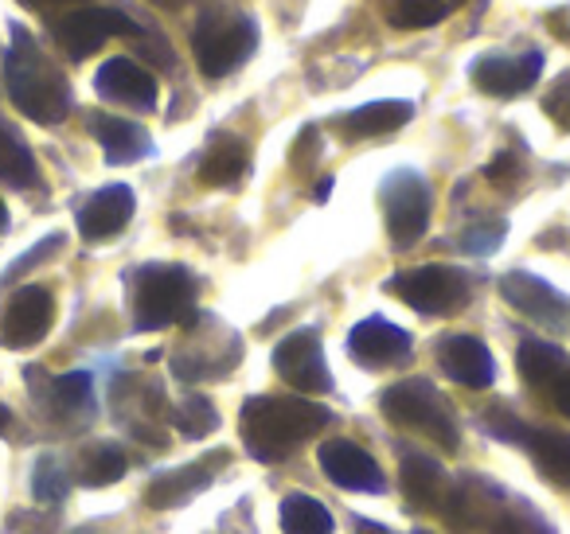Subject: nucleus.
Segmentation results:
<instances>
[{
	"instance_id": "nucleus-1",
	"label": "nucleus",
	"mask_w": 570,
	"mask_h": 534,
	"mask_svg": "<svg viewBox=\"0 0 570 534\" xmlns=\"http://www.w3.org/2000/svg\"><path fill=\"white\" fill-rule=\"evenodd\" d=\"M328 425V409L297 394H262L243 406V441L254 461H282Z\"/></svg>"
},
{
	"instance_id": "nucleus-2",
	"label": "nucleus",
	"mask_w": 570,
	"mask_h": 534,
	"mask_svg": "<svg viewBox=\"0 0 570 534\" xmlns=\"http://www.w3.org/2000/svg\"><path fill=\"white\" fill-rule=\"evenodd\" d=\"M4 82L20 113H28L40 126H59L71 113V87L63 71L36 48L24 28H12V43L4 51Z\"/></svg>"
},
{
	"instance_id": "nucleus-3",
	"label": "nucleus",
	"mask_w": 570,
	"mask_h": 534,
	"mask_svg": "<svg viewBox=\"0 0 570 534\" xmlns=\"http://www.w3.org/2000/svg\"><path fill=\"white\" fill-rule=\"evenodd\" d=\"M196 313V277L184 266H145L134 277V328L160 332L191 320Z\"/></svg>"
},
{
	"instance_id": "nucleus-4",
	"label": "nucleus",
	"mask_w": 570,
	"mask_h": 534,
	"mask_svg": "<svg viewBox=\"0 0 570 534\" xmlns=\"http://www.w3.org/2000/svg\"><path fill=\"white\" fill-rule=\"evenodd\" d=\"M383 414L403 429L422 433V437L438 441L445 448H458V422H453L450 402L426 378H406V383L391 386L383 394Z\"/></svg>"
},
{
	"instance_id": "nucleus-5",
	"label": "nucleus",
	"mask_w": 570,
	"mask_h": 534,
	"mask_svg": "<svg viewBox=\"0 0 570 534\" xmlns=\"http://www.w3.org/2000/svg\"><path fill=\"white\" fill-rule=\"evenodd\" d=\"M258 48V24L250 17H230V12H207L191 32V51L207 79L238 71Z\"/></svg>"
},
{
	"instance_id": "nucleus-6",
	"label": "nucleus",
	"mask_w": 570,
	"mask_h": 534,
	"mask_svg": "<svg viewBox=\"0 0 570 534\" xmlns=\"http://www.w3.org/2000/svg\"><path fill=\"white\" fill-rule=\"evenodd\" d=\"M403 305L422 316H450L469 300V277L453 266H419L403 269L387 285Z\"/></svg>"
},
{
	"instance_id": "nucleus-7",
	"label": "nucleus",
	"mask_w": 570,
	"mask_h": 534,
	"mask_svg": "<svg viewBox=\"0 0 570 534\" xmlns=\"http://www.w3.org/2000/svg\"><path fill=\"white\" fill-rule=\"evenodd\" d=\"M430 211H434V196L419 172L399 168L383 180V215H387V235L399 250H406L426 235Z\"/></svg>"
},
{
	"instance_id": "nucleus-8",
	"label": "nucleus",
	"mask_w": 570,
	"mask_h": 534,
	"mask_svg": "<svg viewBox=\"0 0 570 534\" xmlns=\"http://www.w3.org/2000/svg\"><path fill=\"white\" fill-rule=\"evenodd\" d=\"M515 367H520L523 383L535 394H543L559 414L570 417V355L559 344L547 339H523L515 352Z\"/></svg>"
},
{
	"instance_id": "nucleus-9",
	"label": "nucleus",
	"mask_w": 570,
	"mask_h": 534,
	"mask_svg": "<svg viewBox=\"0 0 570 534\" xmlns=\"http://www.w3.org/2000/svg\"><path fill=\"white\" fill-rule=\"evenodd\" d=\"M274 370L302 394L333 390V375H328L325 352H321V339L313 328L289 332V336L274 347Z\"/></svg>"
},
{
	"instance_id": "nucleus-10",
	"label": "nucleus",
	"mask_w": 570,
	"mask_h": 534,
	"mask_svg": "<svg viewBox=\"0 0 570 534\" xmlns=\"http://www.w3.org/2000/svg\"><path fill=\"white\" fill-rule=\"evenodd\" d=\"M114 36H137V24L118 9H82L56 24V40L71 59H87Z\"/></svg>"
},
{
	"instance_id": "nucleus-11",
	"label": "nucleus",
	"mask_w": 570,
	"mask_h": 534,
	"mask_svg": "<svg viewBox=\"0 0 570 534\" xmlns=\"http://www.w3.org/2000/svg\"><path fill=\"white\" fill-rule=\"evenodd\" d=\"M56 320V300L43 285H24L17 297L9 300L4 316H0V344L4 347H36L51 332Z\"/></svg>"
},
{
	"instance_id": "nucleus-12",
	"label": "nucleus",
	"mask_w": 570,
	"mask_h": 534,
	"mask_svg": "<svg viewBox=\"0 0 570 534\" xmlns=\"http://www.w3.org/2000/svg\"><path fill=\"white\" fill-rule=\"evenodd\" d=\"M500 293H504L508 305H512L515 313L528 316V320L559 328V324H567V316H570V297H562L551 281L528 274V269H512V274H504Z\"/></svg>"
},
{
	"instance_id": "nucleus-13",
	"label": "nucleus",
	"mask_w": 570,
	"mask_h": 534,
	"mask_svg": "<svg viewBox=\"0 0 570 534\" xmlns=\"http://www.w3.org/2000/svg\"><path fill=\"white\" fill-rule=\"evenodd\" d=\"M348 352L364 367H399L411 359V336L383 316H367L348 332Z\"/></svg>"
},
{
	"instance_id": "nucleus-14",
	"label": "nucleus",
	"mask_w": 570,
	"mask_h": 534,
	"mask_svg": "<svg viewBox=\"0 0 570 534\" xmlns=\"http://www.w3.org/2000/svg\"><path fill=\"white\" fill-rule=\"evenodd\" d=\"M317 461H321V468H325V476L333 479L336 487H344V492H383V487H387L380 464L360 445H352V441H325Z\"/></svg>"
},
{
	"instance_id": "nucleus-15",
	"label": "nucleus",
	"mask_w": 570,
	"mask_h": 534,
	"mask_svg": "<svg viewBox=\"0 0 570 534\" xmlns=\"http://www.w3.org/2000/svg\"><path fill=\"white\" fill-rule=\"evenodd\" d=\"M543 71V51L528 56H484L473 63V87L492 98H515Z\"/></svg>"
},
{
	"instance_id": "nucleus-16",
	"label": "nucleus",
	"mask_w": 570,
	"mask_h": 534,
	"mask_svg": "<svg viewBox=\"0 0 570 534\" xmlns=\"http://www.w3.org/2000/svg\"><path fill=\"white\" fill-rule=\"evenodd\" d=\"M95 90L106 102L129 106V110H153L157 106V79L134 59H106L95 75Z\"/></svg>"
},
{
	"instance_id": "nucleus-17",
	"label": "nucleus",
	"mask_w": 570,
	"mask_h": 534,
	"mask_svg": "<svg viewBox=\"0 0 570 534\" xmlns=\"http://www.w3.org/2000/svg\"><path fill=\"white\" fill-rule=\"evenodd\" d=\"M134 207L137 199L126 184H110V188L95 191L79 211V235L87 243H102V238L121 235L129 227V219H134Z\"/></svg>"
},
{
	"instance_id": "nucleus-18",
	"label": "nucleus",
	"mask_w": 570,
	"mask_h": 534,
	"mask_svg": "<svg viewBox=\"0 0 570 534\" xmlns=\"http://www.w3.org/2000/svg\"><path fill=\"white\" fill-rule=\"evenodd\" d=\"M438 363L453 383L469 386V390H484L497 378V363L492 352L476 336H450L438 344Z\"/></svg>"
},
{
	"instance_id": "nucleus-19",
	"label": "nucleus",
	"mask_w": 570,
	"mask_h": 534,
	"mask_svg": "<svg viewBox=\"0 0 570 534\" xmlns=\"http://www.w3.org/2000/svg\"><path fill=\"white\" fill-rule=\"evenodd\" d=\"M95 137L102 145L106 160L110 165H134V160H145L153 152V141L137 121H126V118H95Z\"/></svg>"
},
{
	"instance_id": "nucleus-20",
	"label": "nucleus",
	"mask_w": 570,
	"mask_h": 534,
	"mask_svg": "<svg viewBox=\"0 0 570 534\" xmlns=\"http://www.w3.org/2000/svg\"><path fill=\"white\" fill-rule=\"evenodd\" d=\"M414 118V106L403 102V98H383V102H367L360 110L344 113L341 129L344 137H383L403 129L406 121Z\"/></svg>"
},
{
	"instance_id": "nucleus-21",
	"label": "nucleus",
	"mask_w": 570,
	"mask_h": 534,
	"mask_svg": "<svg viewBox=\"0 0 570 534\" xmlns=\"http://www.w3.org/2000/svg\"><path fill=\"white\" fill-rule=\"evenodd\" d=\"M523 448L531 453L535 468L543 472L551 484L570 487V437L559 429H528L520 441Z\"/></svg>"
},
{
	"instance_id": "nucleus-22",
	"label": "nucleus",
	"mask_w": 570,
	"mask_h": 534,
	"mask_svg": "<svg viewBox=\"0 0 570 534\" xmlns=\"http://www.w3.org/2000/svg\"><path fill=\"white\" fill-rule=\"evenodd\" d=\"M246 172V145L238 137H215V145L207 149V157L199 160V184L207 188H227L238 184Z\"/></svg>"
},
{
	"instance_id": "nucleus-23",
	"label": "nucleus",
	"mask_w": 570,
	"mask_h": 534,
	"mask_svg": "<svg viewBox=\"0 0 570 534\" xmlns=\"http://www.w3.org/2000/svg\"><path fill=\"white\" fill-rule=\"evenodd\" d=\"M277 518H282V531L285 534H333V511L325 507L321 500H313V495H285L282 500V511H277Z\"/></svg>"
},
{
	"instance_id": "nucleus-24",
	"label": "nucleus",
	"mask_w": 570,
	"mask_h": 534,
	"mask_svg": "<svg viewBox=\"0 0 570 534\" xmlns=\"http://www.w3.org/2000/svg\"><path fill=\"white\" fill-rule=\"evenodd\" d=\"M212 484V476H207V468H180V472H168V476H160L157 484L149 487V507L165 511V507H180L184 500H191L196 492H204V487Z\"/></svg>"
},
{
	"instance_id": "nucleus-25",
	"label": "nucleus",
	"mask_w": 570,
	"mask_h": 534,
	"mask_svg": "<svg viewBox=\"0 0 570 534\" xmlns=\"http://www.w3.org/2000/svg\"><path fill=\"white\" fill-rule=\"evenodd\" d=\"M403 487H406V500L411 503H438V495H442L445 479H442V468H438L430 456H403Z\"/></svg>"
},
{
	"instance_id": "nucleus-26",
	"label": "nucleus",
	"mask_w": 570,
	"mask_h": 534,
	"mask_svg": "<svg viewBox=\"0 0 570 534\" xmlns=\"http://www.w3.org/2000/svg\"><path fill=\"white\" fill-rule=\"evenodd\" d=\"M0 180L12 184V188H32L36 184L32 152H28V145H20V137L4 126H0Z\"/></svg>"
},
{
	"instance_id": "nucleus-27",
	"label": "nucleus",
	"mask_w": 570,
	"mask_h": 534,
	"mask_svg": "<svg viewBox=\"0 0 570 534\" xmlns=\"http://www.w3.org/2000/svg\"><path fill=\"white\" fill-rule=\"evenodd\" d=\"M450 12V0H391V24L395 28H430Z\"/></svg>"
},
{
	"instance_id": "nucleus-28",
	"label": "nucleus",
	"mask_w": 570,
	"mask_h": 534,
	"mask_svg": "<svg viewBox=\"0 0 570 534\" xmlns=\"http://www.w3.org/2000/svg\"><path fill=\"white\" fill-rule=\"evenodd\" d=\"M484 518H489L492 534H547V526L539 523L523 503H512V500L497 503V511L484 515Z\"/></svg>"
},
{
	"instance_id": "nucleus-29",
	"label": "nucleus",
	"mask_w": 570,
	"mask_h": 534,
	"mask_svg": "<svg viewBox=\"0 0 570 534\" xmlns=\"http://www.w3.org/2000/svg\"><path fill=\"white\" fill-rule=\"evenodd\" d=\"M121 476H126V453H121V448H114V445L95 448V453H90V461H87V468H82V479H87L90 487H106V484H114V479H121Z\"/></svg>"
},
{
	"instance_id": "nucleus-30",
	"label": "nucleus",
	"mask_w": 570,
	"mask_h": 534,
	"mask_svg": "<svg viewBox=\"0 0 570 534\" xmlns=\"http://www.w3.org/2000/svg\"><path fill=\"white\" fill-rule=\"evenodd\" d=\"M176 429L184 433V437H207V433L219 429V414H215V406L207 398H188L180 406V414H176Z\"/></svg>"
},
{
	"instance_id": "nucleus-31",
	"label": "nucleus",
	"mask_w": 570,
	"mask_h": 534,
	"mask_svg": "<svg viewBox=\"0 0 570 534\" xmlns=\"http://www.w3.org/2000/svg\"><path fill=\"white\" fill-rule=\"evenodd\" d=\"M56 402L63 409H87L95 402V386H90L87 370H71V375L56 378Z\"/></svg>"
},
{
	"instance_id": "nucleus-32",
	"label": "nucleus",
	"mask_w": 570,
	"mask_h": 534,
	"mask_svg": "<svg viewBox=\"0 0 570 534\" xmlns=\"http://www.w3.org/2000/svg\"><path fill=\"white\" fill-rule=\"evenodd\" d=\"M32 492L40 503H59L67 495V476L63 468H59V461H51V456H43L40 464H36V476H32Z\"/></svg>"
},
{
	"instance_id": "nucleus-33",
	"label": "nucleus",
	"mask_w": 570,
	"mask_h": 534,
	"mask_svg": "<svg viewBox=\"0 0 570 534\" xmlns=\"http://www.w3.org/2000/svg\"><path fill=\"white\" fill-rule=\"evenodd\" d=\"M504 238V222H492V227H473L461 238V250L465 254H492Z\"/></svg>"
},
{
	"instance_id": "nucleus-34",
	"label": "nucleus",
	"mask_w": 570,
	"mask_h": 534,
	"mask_svg": "<svg viewBox=\"0 0 570 534\" xmlns=\"http://www.w3.org/2000/svg\"><path fill=\"white\" fill-rule=\"evenodd\" d=\"M543 110H547V118H551L554 126L567 129V134H570V79H562L559 87H554L551 95H547Z\"/></svg>"
},
{
	"instance_id": "nucleus-35",
	"label": "nucleus",
	"mask_w": 570,
	"mask_h": 534,
	"mask_svg": "<svg viewBox=\"0 0 570 534\" xmlns=\"http://www.w3.org/2000/svg\"><path fill=\"white\" fill-rule=\"evenodd\" d=\"M59 246H63V235H51V238H43V243L36 246L32 254H24V258H20L17 266H12L9 274H4V281H12V277H20V274H24L28 266H36V261H43V258H48L51 250H59Z\"/></svg>"
},
{
	"instance_id": "nucleus-36",
	"label": "nucleus",
	"mask_w": 570,
	"mask_h": 534,
	"mask_svg": "<svg viewBox=\"0 0 570 534\" xmlns=\"http://www.w3.org/2000/svg\"><path fill=\"white\" fill-rule=\"evenodd\" d=\"M508 172H515V157H512V152H504V157H497L489 168H484V176H489V180H504Z\"/></svg>"
},
{
	"instance_id": "nucleus-37",
	"label": "nucleus",
	"mask_w": 570,
	"mask_h": 534,
	"mask_svg": "<svg viewBox=\"0 0 570 534\" xmlns=\"http://www.w3.org/2000/svg\"><path fill=\"white\" fill-rule=\"evenodd\" d=\"M9 425H12V414H9V409H4V406H0V433L9 429Z\"/></svg>"
},
{
	"instance_id": "nucleus-38",
	"label": "nucleus",
	"mask_w": 570,
	"mask_h": 534,
	"mask_svg": "<svg viewBox=\"0 0 570 534\" xmlns=\"http://www.w3.org/2000/svg\"><path fill=\"white\" fill-rule=\"evenodd\" d=\"M9 227V207H4V199H0V230Z\"/></svg>"
},
{
	"instance_id": "nucleus-39",
	"label": "nucleus",
	"mask_w": 570,
	"mask_h": 534,
	"mask_svg": "<svg viewBox=\"0 0 570 534\" xmlns=\"http://www.w3.org/2000/svg\"><path fill=\"white\" fill-rule=\"evenodd\" d=\"M40 4H71V0H40Z\"/></svg>"
},
{
	"instance_id": "nucleus-40",
	"label": "nucleus",
	"mask_w": 570,
	"mask_h": 534,
	"mask_svg": "<svg viewBox=\"0 0 570 534\" xmlns=\"http://www.w3.org/2000/svg\"><path fill=\"white\" fill-rule=\"evenodd\" d=\"M450 4H453V9H458V4H461V0H450Z\"/></svg>"
}]
</instances>
